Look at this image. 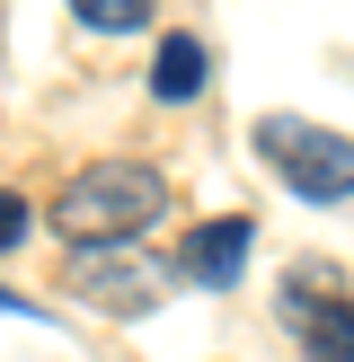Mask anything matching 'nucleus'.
Wrapping results in <instances>:
<instances>
[{"label": "nucleus", "mask_w": 354, "mask_h": 362, "mask_svg": "<svg viewBox=\"0 0 354 362\" xmlns=\"http://www.w3.org/2000/svg\"><path fill=\"white\" fill-rule=\"evenodd\" d=\"M159 212H169V177L142 168V159H98V168H80L53 194V230L71 247H115L133 230H151Z\"/></svg>", "instance_id": "f257e3e1"}, {"label": "nucleus", "mask_w": 354, "mask_h": 362, "mask_svg": "<svg viewBox=\"0 0 354 362\" xmlns=\"http://www.w3.org/2000/svg\"><path fill=\"white\" fill-rule=\"evenodd\" d=\"M301 354L310 362H354V292L319 300V318H301Z\"/></svg>", "instance_id": "423d86ee"}, {"label": "nucleus", "mask_w": 354, "mask_h": 362, "mask_svg": "<svg viewBox=\"0 0 354 362\" xmlns=\"http://www.w3.org/2000/svg\"><path fill=\"white\" fill-rule=\"evenodd\" d=\"M248 247H257V221H248V212H222V221H195L186 239H177L169 274L195 283V292H230V283L248 274Z\"/></svg>", "instance_id": "7ed1b4c3"}, {"label": "nucleus", "mask_w": 354, "mask_h": 362, "mask_svg": "<svg viewBox=\"0 0 354 362\" xmlns=\"http://www.w3.org/2000/svg\"><path fill=\"white\" fill-rule=\"evenodd\" d=\"M257 151H266V168H275L301 204H346L354 194V141L328 133V124H310V115H266Z\"/></svg>", "instance_id": "f03ea898"}, {"label": "nucleus", "mask_w": 354, "mask_h": 362, "mask_svg": "<svg viewBox=\"0 0 354 362\" xmlns=\"http://www.w3.org/2000/svg\"><path fill=\"white\" fill-rule=\"evenodd\" d=\"M71 18L88 35H133V27H151V0H71Z\"/></svg>", "instance_id": "0eeeda50"}, {"label": "nucleus", "mask_w": 354, "mask_h": 362, "mask_svg": "<svg viewBox=\"0 0 354 362\" xmlns=\"http://www.w3.org/2000/svg\"><path fill=\"white\" fill-rule=\"evenodd\" d=\"M71 292H80V300H106L115 318H142L159 300V274H142V265H124V257H106V265L80 257V265H71Z\"/></svg>", "instance_id": "20e7f679"}, {"label": "nucleus", "mask_w": 354, "mask_h": 362, "mask_svg": "<svg viewBox=\"0 0 354 362\" xmlns=\"http://www.w3.org/2000/svg\"><path fill=\"white\" fill-rule=\"evenodd\" d=\"M18 230H27V194H0V247H18Z\"/></svg>", "instance_id": "6e6552de"}, {"label": "nucleus", "mask_w": 354, "mask_h": 362, "mask_svg": "<svg viewBox=\"0 0 354 362\" xmlns=\"http://www.w3.org/2000/svg\"><path fill=\"white\" fill-rule=\"evenodd\" d=\"M0 310H35V300H27V292H9V283H0Z\"/></svg>", "instance_id": "1a4fd4ad"}, {"label": "nucleus", "mask_w": 354, "mask_h": 362, "mask_svg": "<svg viewBox=\"0 0 354 362\" xmlns=\"http://www.w3.org/2000/svg\"><path fill=\"white\" fill-rule=\"evenodd\" d=\"M204 80H212V53H204V35H169V45L151 53V98H159V106H186Z\"/></svg>", "instance_id": "39448f33"}]
</instances>
